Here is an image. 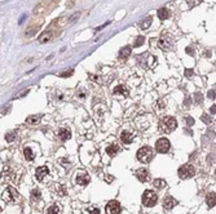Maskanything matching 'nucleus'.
Returning <instances> with one entry per match:
<instances>
[{"label":"nucleus","instance_id":"obj_1","mask_svg":"<svg viewBox=\"0 0 216 214\" xmlns=\"http://www.w3.org/2000/svg\"><path fill=\"white\" fill-rule=\"evenodd\" d=\"M177 128V121L172 116H164L159 121V129L163 133H171Z\"/></svg>","mask_w":216,"mask_h":214},{"label":"nucleus","instance_id":"obj_2","mask_svg":"<svg viewBox=\"0 0 216 214\" xmlns=\"http://www.w3.org/2000/svg\"><path fill=\"white\" fill-rule=\"evenodd\" d=\"M153 157H154L153 150L148 146L142 147V148H140L137 151V159H138V161H141V163H144V164H149Z\"/></svg>","mask_w":216,"mask_h":214},{"label":"nucleus","instance_id":"obj_3","mask_svg":"<svg viewBox=\"0 0 216 214\" xmlns=\"http://www.w3.org/2000/svg\"><path fill=\"white\" fill-rule=\"evenodd\" d=\"M177 174L181 179H189L192 177L195 176V168L190 164H185V165H181L177 170Z\"/></svg>","mask_w":216,"mask_h":214},{"label":"nucleus","instance_id":"obj_4","mask_svg":"<svg viewBox=\"0 0 216 214\" xmlns=\"http://www.w3.org/2000/svg\"><path fill=\"white\" fill-rule=\"evenodd\" d=\"M158 201V196L154 191H150V190H146L142 195V204L148 208H151L157 204Z\"/></svg>","mask_w":216,"mask_h":214},{"label":"nucleus","instance_id":"obj_5","mask_svg":"<svg viewBox=\"0 0 216 214\" xmlns=\"http://www.w3.org/2000/svg\"><path fill=\"white\" fill-rule=\"evenodd\" d=\"M18 197H20V195H18V192L13 187H7V188H5V191H4V193H3V199H4L5 201H8V202L17 201Z\"/></svg>","mask_w":216,"mask_h":214},{"label":"nucleus","instance_id":"obj_6","mask_svg":"<svg viewBox=\"0 0 216 214\" xmlns=\"http://www.w3.org/2000/svg\"><path fill=\"white\" fill-rule=\"evenodd\" d=\"M170 148H171V143L167 138H160V139L157 141V143H155L157 152H159V154H166V152L170 151Z\"/></svg>","mask_w":216,"mask_h":214},{"label":"nucleus","instance_id":"obj_7","mask_svg":"<svg viewBox=\"0 0 216 214\" xmlns=\"http://www.w3.org/2000/svg\"><path fill=\"white\" fill-rule=\"evenodd\" d=\"M122 206L117 200H110L106 204V214H120Z\"/></svg>","mask_w":216,"mask_h":214},{"label":"nucleus","instance_id":"obj_8","mask_svg":"<svg viewBox=\"0 0 216 214\" xmlns=\"http://www.w3.org/2000/svg\"><path fill=\"white\" fill-rule=\"evenodd\" d=\"M176 205H177V200H175L172 196H166L164 200H163V208L167 210H171Z\"/></svg>","mask_w":216,"mask_h":214},{"label":"nucleus","instance_id":"obj_9","mask_svg":"<svg viewBox=\"0 0 216 214\" xmlns=\"http://www.w3.org/2000/svg\"><path fill=\"white\" fill-rule=\"evenodd\" d=\"M48 174H49L48 166H39V168L36 169V172H35V176H36L38 180H44V178H45Z\"/></svg>","mask_w":216,"mask_h":214},{"label":"nucleus","instance_id":"obj_10","mask_svg":"<svg viewBox=\"0 0 216 214\" xmlns=\"http://www.w3.org/2000/svg\"><path fill=\"white\" fill-rule=\"evenodd\" d=\"M136 177H137V179L140 180V182H148L150 174H149L148 169L141 168V169H138V170L136 172Z\"/></svg>","mask_w":216,"mask_h":214},{"label":"nucleus","instance_id":"obj_11","mask_svg":"<svg viewBox=\"0 0 216 214\" xmlns=\"http://www.w3.org/2000/svg\"><path fill=\"white\" fill-rule=\"evenodd\" d=\"M113 94H114V96H120V97H128L129 92L127 89V87H124V85H118V87L114 88Z\"/></svg>","mask_w":216,"mask_h":214},{"label":"nucleus","instance_id":"obj_12","mask_svg":"<svg viewBox=\"0 0 216 214\" xmlns=\"http://www.w3.org/2000/svg\"><path fill=\"white\" fill-rule=\"evenodd\" d=\"M171 45H172V43H171V40L168 38H160L159 41H158V46H159L160 49H163V51H168V49L171 48Z\"/></svg>","mask_w":216,"mask_h":214},{"label":"nucleus","instance_id":"obj_13","mask_svg":"<svg viewBox=\"0 0 216 214\" xmlns=\"http://www.w3.org/2000/svg\"><path fill=\"white\" fill-rule=\"evenodd\" d=\"M89 176L88 174H78L76 176V183L78 185H82V186H87L88 183H89Z\"/></svg>","mask_w":216,"mask_h":214},{"label":"nucleus","instance_id":"obj_14","mask_svg":"<svg viewBox=\"0 0 216 214\" xmlns=\"http://www.w3.org/2000/svg\"><path fill=\"white\" fill-rule=\"evenodd\" d=\"M119 151H120V148H119L118 144H110V146H107V148H106V152L109 154L110 157H115Z\"/></svg>","mask_w":216,"mask_h":214},{"label":"nucleus","instance_id":"obj_15","mask_svg":"<svg viewBox=\"0 0 216 214\" xmlns=\"http://www.w3.org/2000/svg\"><path fill=\"white\" fill-rule=\"evenodd\" d=\"M120 139H122V142L123 143H126V144H129L132 142V134L128 132V130H124V132H122V134H120Z\"/></svg>","mask_w":216,"mask_h":214},{"label":"nucleus","instance_id":"obj_16","mask_svg":"<svg viewBox=\"0 0 216 214\" xmlns=\"http://www.w3.org/2000/svg\"><path fill=\"white\" fill-rule=\"evenodd\" d=\"M58 137L62 141H67L69 138L71 137V132L69 129H66V128H61V129L58 130Z\"/></svg>","mask_w":216,"mask_h":214},{"label":"nucleus","instance_id":"obj_17","mask_svg":"<svg viewBox=\"0 0 216 214\" xmlns=\"http://www.w3.org/2000/svg\"><path fill=\"white\" fill-rule=\"evenodd\" d=\"M52 35H53L52 31H44L43 34L39 36V43H47V41H49L52 39Z\"/></svg>","mask_w":216,"mask_h":214},{"label":"nucleus","instance_id":"obj_18","mask_svg":"<svg viewBox=\"0 0 216 214\" xmlns=\"http://www.w3.org/2000/svg\"><path fill=\"white\" fill-rule=\"evenodd\" d=\"M158 17L159 19H162V21H164V19H167L170 17V12H168L167 8H160V9H158Z\"/></svg>","mask_w":216,"mask_h":214},{"label":"nucleus","instance_id":"obj_19","mask_svg":"<svg viewBox=\"0 0 216 214\" xmlns=\"http://www.w3.org/2000/svg\"><path fill=\"white\" fill-rule=\"evenodd\" d=\"M215 199H216L215 192H210L208 195H207V197H206V202H207V205H208V208H214V206H215V204H216Z\"/></svg>","mask_w":216,"mask_h":214},{"label":"nucleus","instance_id":"obj_20","mask_svg":"<svg viewBox=\"0 0 216 214\" xmlns=\"http://www.w3.org/2000/svg\"><path fill=\"white\" fill-rule=\"evenodd\" d=\"M131 46L129 45H127V46H124V48H122L120 49V52H119V57L120 58H123V59H126L128 55H131Z\"/></svg>","mask_w":216,"mask_h":214},{"label":"nucleus","instance_id":"obj_21","mask_svg":"<svg viewBox=\"0 0 216 214\" xmlns=\"http://www.w3.org/2000/svg\"><path fill=\"white\" fill-rule=\"evenodd\" d=\"M47 214H61V206L60 205H52L47 209Z\"/></svg>","mask_w":216,"mask_h":214},{"label":"nucleus","instance_id":"obj_22","mask_svg":"<svg viewBox=\"0 0 216 214\" xmlns=\"http://www.w3.org/2000/svg\"><path fill=\"white\" fill-rule=\"evenodd\" d=\"M151 22H153V18H151V17H146V18L140 23V27H141L142 30H148L149 27H150Z\"/></svg>","mask_w":216,"mask_h":214},{"label":"nucleus","instance_id":"obj_23","mask_svg":"<svg viewBox=\"0 0 216 214\" xmlns=\"http://www.w3.org/2000/svg\"><path fill=\"white\" fill-rule=\"evenodd\" d=\"M153 185H154V187L155 188H163V187H166V180L164 179H162V178H157V179H154L153 180Z\"/></svg>","mask_w":216,"mask_h":214},{"label":"nucleus","instance_id":"obj_24","mask_svg":"<svg viewBox=\"0 0 216 214\" xmlns=\"http://www.w3.org/2000/svg\"><path fill=\"white\" fill-rule=\"evenodd\" d=\"M40 199H41V193H40V191L38 190V188L32 190V192H31V200H34V201H39Z\"/></svg>","mask_w":216,"mask_h":214},{"label":"nucleus","instance_id":"obj_25","mask_svg":"<svg viewBox=\"0 0 216 214\" xmlns=\"http://www.w3.org/2000/svg\"><path fill=\"white\" fill-rule=\"evenodd\" d=\"M23 154H25V157H26L27 160H34V154H32V151H31L30 147H25Z\"/></svg>","mask_w":216,"mask_h":214},{"label":"nucleus","instance_id":"obj_26","mask_svg":"<svg viewBox=\"0 0 216 214\" xmlns=\"http://www.w3.org/2000/svg\"><path fill=\"white\" fill-rule=\"evenodd\" d=\"M39 121H40V116H38V115H32L26 119V123H29V124H38Z\"/></svg>","mask_w":216,"mask_h":214},{"label":"nucleus","instance_id":"obj_27","mask_svg":"<svg viewBox=\"0 0 216 214\" xmlns=\"http://www.w3.org/2000/svg\"><path fill=\"white\" fill-rule=\"evenodd\" d=\"M39 25H36V26H32V27H30V29H27L26 30V36H32L35 34V32L39 30Z\"/></svg>","mask_w":216,"mask_h":214},{"label":"nucleus","instance_id":"obj_28","mask_svg":"<svg viewBox=\"0 0 216 214\" xmlns=\"http://www.w3.org/2000/svg\"><path fill=\"white\" fill-rule=\"evenodd\" d=\"M144 41H145V38H144L142 35H140L138 38L136 39V41L133 43V46H136V48H138V46H141L144 44Z\"/></svg>","mask_w":216,"mask_h":214},{"label":"nucleus","instance_id":"obj_29","mask_svg":"<svg viewBox=\"0 0 216 214\" xmlns=\"http://www.w3.org/2000/svg\"><path fill=\"white\" fill-rule=\"evenodd\" d=\"M201 119H202V121H204V123H206V124H211V123H212V119L210 118V116L207 115V113H203Z\"/></svg>","mask_w":216,"mask_h":214},{"label":"nucleus","instance_id":"obj_30","mask_svg":"<svg viewBox=\"0 0 216 214\" xmlns=\"http://www.w3.org/2000/svg\"><path fill=\"white\" fill-rule=\"evenodd\" d=\"M5 139H7L8 142H12V141L14 139V133H8V134H5Z\"/></svg>","mask_w":216,"mask_h":214},{"label":"nucleus","instance_id":"obj_31","mask_svg":"<svg viewBox=\"0 0 216 214\" xmlns=\"http://www.w3.org/2000/svg\"><path fill=\"white\" fill-rule=\"evenodd\" d=\"M185 121H186L188 126H192V125L194 124V119L190 118V116H186V118H185Z\"/></svg>","mask_w":216,"mask_h":214},{"label":"nucleus","instance_id":"obj_32","mask_svg":"<svg viewBox=\"0 0 216 214\" xmlns=\"http://www.w3.org/2000/svg\"><path fill=\"white\" fill-rule=\"evenodd\" d=\"M193 75H194V71H193L192 68H186V70H185V76L186 77H192Z\"/></svg>","mask_w":216,"mask_h":214},{"label":"nucleus","instance_id":"obj_33","mask_svg":"<svg viewBox=\"0 0 216 214\" xmlns=\"http://www.w3.org/2000/svg\"><path fill=\"white\" fill-rule=\"evenodd\" d=\"M74 74V71L73 70H70V71H66V72H62V74L60 75L61 77H69V76H71V75Z\"/></svg>","mask_w":216,"mask_h":214},{"label":"nucleus","instance_id":"obj_34","mask_svg":"<svg viewBox=\"0 0 216 214\" xmlns=\"http://www.w3.org/2000/svg\"><path fill=\"white\" fill-rule=\"evenodd\" d=\"M194 99H195L197 103H201V102H202V94L201 93H197L195 97H194Z\"/></svg>","mask_w":216,"mask_h":214},{"label":"nucleus","instance_id":"obj_35","mask_svg":"<svg viewBox=\"0 0 216 214\" xmlns=\"http://www.w3.org/2000/svg\"><path fill=\"white\" fill-rule=\"evenodd\" d=\"M88 212H89V214H100V209L92 208V209H88Z\"/></svg>","mask_w":216,"mask_h":214},{"label":"nucleus","instance_id":"obj_36","mask_svg":"<svg viewBox=\"0 0 216 214\" xmlns=\"http://www.w3.org/2000/svg\"><path fill=\"white\" fill-rule=\"evenodd\" d=\"M208 98H214L215 99V89H211V90H208Z\"/></svg>","mask_w":216,"mask_h":214},{"label":"nucleus","instance_id":"obj_37","mask_svg":"<svg viewBox=\"0 0 216 214\" xmlns=\"http://www.w3.org/2000/svg\"><path fill=\"white\" fill-rule=\"evenodd\" d=\"M107 25H110V22H106V23H105V25H102L101 27H97V29H96V31H100V30H102V29H104V27H106Z\"/></svg>","mask_w":216,"mask_h":214},{"label":"nucleus","instance_id":"obj_38","mask_svg":"<svg viewBox=\"0 0 216 214\" xmlns=\"http://www.w3.org/2000/svg\"><path fill=\"white\" fill-rule=\"evenodd\" d=\"M215 107H216V106L214 105V106H211V110H210V111H211L212 115H215V112H216V108H215Z\"/></svg>","mask_w":216,"mask_h":214},{"label":"nucleus","instance_id":"obj_39","mask_svg":"<svg viewBox=\"0 0 216 214\" xmlns=\"http://www.w3.org/2000/svg\"><path fill=\"white\" fill-rule=\"evenodd\" d=\"M106 180H107V182H113V177L111 176H107L106 177Z\"/></svg>","mask_w":216,"mask_h":214},{"label":"nucleus","instance_id":"obj_40","mask_svg":"<svg viewBox=\"0 0 216 214\" xmlns=\"http://www.w3.org/2000/svg\"><path fill=\"white\" fill-rule=\"evenodd\" d=\"M0 212H1V208H0Z\"/></svg>","mask_w":216,"mask_h":214}]
</instances>
